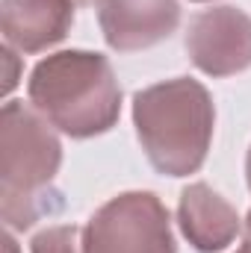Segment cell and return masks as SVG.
Masks as SVG:
<instances>
[{"instance_id":"6da1fadb","label":"cell","mask_w":251,"mask_h":253,"mask_svg":"<svg viewBox=\"0 0 251 253\" xmlns=\"http://www.w3.org/2000/svg\"><path fill=\"white\" fill-rule=\"evenodd\" d=\"M63 165V141L54 124L9 100L0 109V215L9 230H30L39 218L63 209L54 180Z\"/></svg>"},{"instance_id":"7a4b0ae2","label":"cell","mask_w":251,"mask_h":253,"mask_svg":"<svg viewBox=\"0 0 251 253\" xmlns=\"http://www.w3.org/2000/svg\"><path fill=\"white\" fill-rule=\"evenodd\" d=\"M133 124L154 171L189 177L201 171L210 153L216 106L198 80L175 77L136 91Z\"/></svg>"},{"instance_id":"3957f363","label":"cell","mask_w":251,"mask_h":253,"mask_svg":"<svg viewBox=\"0 0 251 253\" xmlns=\"http://www.w3.org/2000/svg\"><path fill=\"white\" fill-rule=\"evenodd\" d=\"M27 94L33 109L71 138L104 135L122 115L116 71L92 50H60L42 59L30 74Z\"/></svg>"},{"instance_id":"277c9868","label":"cell","mask_w":251,"mask_h":253,"mask_svg":"<svg viewBox=\"0 0 251 253\" xmlns=\"http://www.w3.org/2000/svg\"><path fill=\"white\" fill-rule=\"evenodd\" d=\"M83 253H178L166 203L154 191L110 197L83 227Z\"/></svg>"},{"instance_id":"5b68a950","label":"cell","mask_w":251,"mask_h":253,"mask_svg":"<svg viewBox=\"0 0 251 253\" xmlns=\"http://www.w3.org/2000/svg\"><path fill=\"white\" fill-rule=\"evenodd\" d=\"M187 53L207 77H234L251 68V18L237 6H213L189 21Z\"/></svg>"},{"instance_id":"8992f818","label":"cell","mask_w":251,"mask_h":253,"mask_svg":"<svg viewBox=\"0 0 251 253\" xmlns=\"http://www.w3.org/2000/svg\"><path fill=\"white\" fill-rule=\"evenodd\" d=\"M104 42L119 50H145L169 39L181 24L178 0H98Z\"/></svg>"},{"instance_id":"52a82bcc","label":"cell","mask_w":251,"mask_h":253,"mask_svg":"<svg viewBox=\"0 0 251 253\" xmlns=\"http://www.w3.org/2000/svg\"><path fill=\"white\" fill-rule=\"evenodd\" d=\"M74 24V0H0V33L18 53L60 44Z\"/></svg>"},{"instance_id":"ba28073f","label":"cell","mask_w":251,"mask_h":253,"mask_svg":"<svg viewBox=\"0 0 251 253\" xmlns=\"http://www.w3.org/2000/svg\"><path fill=\"white\" fill-rule=\"evenodd\" d=\"M178 224L198 253L225 251L243 230L237 209L207 183H192L184 189L178 203Z\"/></svg>"},{"instance_id":"9c48e42d","label":"cell","mask_w":251,"mask_h":253,"mask_svg":"<svg viewBox=\"0 0 251 253\" xmlns=\"http://www.w3.org/2000/svg\"><path fill=\"white\" fill-rule=\"evenodd\" d=\"M33 253H83V230L74 224H57L48 227L42 233H36V239L30 242Z\"/></svg>"},{"instance_id":"30bf717a","label":"cell","mask_w":251,"mask_h":253,"mask_svg":"<svg viewBox=\"0 0 251 253\" xmlns=\"http://www.w3.org/2000/svg\"><path fill=\"white\" fill-rule=\"evenodd\" d=\"M246 177H249V189H251V147H249V156H246Z\"/></svg>"},{"instance_id":"8fae6325","label":"cell","mask_w":251,"mask_h":253,"mask_svg":"<svg viewBox=\"0 0 251 253\" xmlns=\"http://www.w3.org/2000/svg\"><path fill=\"white\" fill-rule=\"evenodd\" d=\"M92 3H98V0H74V6H92Z\"/></svg>"},{"instance_id":"7c38bea8","label":"cell","mask_w":251,"mask_h":253,"mask_svg":"<svg viewBox=\"0 0 251 253\" xmlns=\"http://www.w3.org/2000/svg\"><path fill=\"white\" fill-rule=\"evenodd\" d=\"M237 253H251V239H249V242H246V245H243V248H240Z\"/></svg>"},{"instance_id":"4fadbf2b","label":"cell","mask_w":251,"mask_h":253,"mask_svg":"<svg viewBox=\"0 0 251 253\" xmlns=\"http://www.w3.org/2000/svg\"><path fill=\"white\" fill-rule=\"evenodd\" d=\"M246 233H249V239H251V209H249V218H246Z\"/></svg>"},{"instance_id":"5bb4252c","label":"cell","mask_w":251,"mask_h":253,"mask_svg":"<svg viewBox=\"0 0 251 253\" xmlns=\"http://www.w3.org/2000/svg\"><path fill=\"white\" fill-rule=\"evenodd\" d=\"M192 3H207V0H192Z\"/></svg>"}]
</instances>
